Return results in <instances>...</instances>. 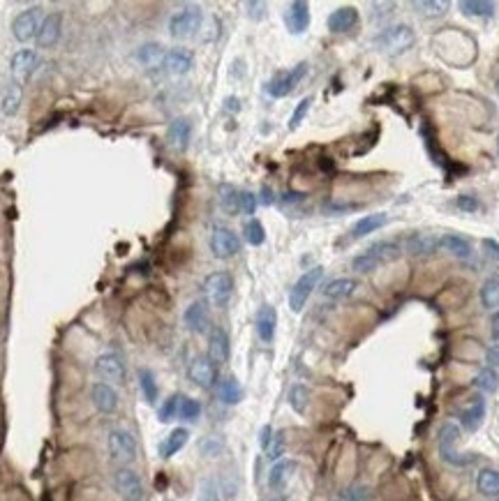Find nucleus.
<instances>
[{"label":"nucleus","mask_w":499,"mask_h":501,"mask_svg":"<svg viewBox=\"0 0 499 501\" xmlns=\"http://www.w3.org/2000/svg\"><path fill=\"white\" fill-rule=\"evenodd\" d=\"M483 249H485V252H488L495 261H499V243H497V241L485 238V241H483Z\"/></svg>","instance_id":"52"},{"label":"nucleus","mask_w":499,"mask_h":501,"mask_svg":"<svg viewBox=\"0 0 499 501\" xmlns=\"http://www.w3.org/2000/svg\"><path fill=\"white\" fill-rule=\"evenodd\" d=\"M483 416H485V400H483V395H474L469 402V407H465V411L460 413L465 430H469V432L478 430V425L483 423Z\"/></svg>","instance_id":"24"},{"label":"nucleus","mask_w":499,"mask_h":501,"mask_svg":"<svg viewBox=\"0 0 499 501\" xmlns=\"http://www.w3.org/2000/svg\"><path fill=\"white\" fill-rule=\"evenodd\" d=\"M282 453H285V434L273 432V439H271V444H268V448H266V455L278 462V460H282Z\"/></svg>","instance_id":"46"},{"label":"nucleus","mask_w":499,"mask_h":501,"mask_svg":"<svg viewBox=\"0 0 499 501\" xmlns=\"http://www.w3.org/2000/svg\"><path fill=\"white\" fill-rule=\"evenodd\" d=\"M321 278H324V268L314 266L310 270H305V273L294 282L292 292H289V307H292V312H296V314L303 312L305 303L310 300V296H312L314 289H317Z\"/></svg>","instance_id":"3"},{"label":"nucleus","mask_w":499,"mask_h":501,"mask_svg":"<svg viewBox=\"0 0 499 501\" xmlns=\"http://www.w3.org/2000/svg\"><path fill=\"white\" fill-rule=\"evenodd\" d=\"M474 386L481 393H497V388H499L497 370H492V367H488V365L481 367V370L476 372V377H474Z\"/></svg>","instance_id":"36"},{"label":"nucleus","mask_w":499,"mask_h":501,"mask_svg":"<svg viewBox=\"0 0 499 501\" xmlns=\"http://www.w3.org/2000/svg\"><path fill=\"white\" fill-rule=\"evenodd\" d=\"M201 416V405L192 398H181L179 405V418L183 420H196Z\"/></svg>","instance_id":"43"},{"label":"nucleus","mask_w":499,"mask_h":501,"mask_svg":"<svg viewBox=\"0 0 499 501\" xmlns=\"http://www.w3.org/2000/svg\"><path fill=\"white\" fill-rule=\"evenodd\" d=\"M310 107H312V97L307 95V97H303V100L298 102V107L294 109V114H292V118H289V130H298V125L305 121V116H307V111H310Z\"/></svg>","instance_id":"45"},{"label":"nucleus","mask_w":499,"mask_h":501,"mask_svg":"<svg viewBox=\"0 0 499 501\" xmlns=\"http://www.w3.org/2000/svg\"><path fill=\"white\" fill-rule=\"evenodd\" d=\"M356 289H358V282L354 278H336L328 282L321 292H324L326 298H331V300H345L356 294Z\"/></svg>","instance_id":"25"},{"label":"nucleus","mask_w":499,"mask_h":501,"mask_svg":"<svg viewBox=\"0 0 499 501\" xmlns=\"http://www.w3.org/2000/svg\"><path fill=\"white\" fill-rule=\"evenodd\" d=\"M139 386H141V393H143V400L148 402V405H155L157 402V381H155V374L148 370V367H141L139 370Z\"/></svg>","instance_id":"37"},{"label":"nucleus","mask_w":499,"mask_h":501,"mask_svg":"<svg viewBox=\"0 0 499 501\" xmlns=\"http://www.w3.org/2000/svg\"><path fill=\"white\" fill-rule=\"evenodd\" d=\"M183 321H185V326H187L190 333H196V335L206 333L208 324H211V316H208L206 300L190 303L187 309H185V314H183Z\"/></svg>","instance_id":"16"},{"label":"nucleus","mask_w":499,"mask_h":501,"mask_svg":"<svg viewBox=\"0 0 499 501\" xmlns=\"http://www.w3.org/2000/svg\"><path fill=\"white\" fill-rule=\"evenodd\" d=\"M285 23L289 32H294V35H301V32L307 30V25H310V8H307L305 0H296V3L289 5Z\"/></svg>","instance_id":"19"},{"label":"nucleus","mask_w":499,"mask_h":501,"mask_svg":"<svg viewBox=\"0 0 499 501\" xmlns=\"http://www.w3.org/2000/svg\"><path fill=\"white\" fill-rule=\"evenodd\" d=\"M61 32H63V14L61 12H51V14L44 17L42 25H39L37 47H42V49L54 47L58 39H61Z\"/></svg>","instance_id":"15"},{"label":"nucleus","mask_w":499,"mask_h":501,"mask_svg":"<svg viewBox=\"0 0 499 501\" xmlns=\"http://www.w3.org/2000/svg\"><path fill=\"white\" fill-rule=\"evenodd\" d=\"M238 199H241V192L236 187H232V185H222L220 187V203H222V208L227 210V213H241V203H238Z\"/></svg>","instance_id":"41"},{"label":"nucleus","mask_w":499,"mask_h":501,"mask_svg":"<svg viewBox=\"0 0 499 501\" xmlns=\"http://www.w3.org/2000/svg\"><path fill=\"white\" fill-rule=\"evenodd\" d=\"M458 208L465 210V213H476L478 210V201H476V196H471V194H462V196H458Z\"/></svg>","instance_id":"48"},{"label":"nucleus","mask_w":499,"mask_h":501,"mask_svg":"<svg viewBox=\"0 0 499 501\" xmlns=\"http://www.w3.org/2000/svg\"><path fill=\"white\" fill-rule=\"evenodd\" d=\"M358 23V10L356 8H340L331 12L326 19V25L331 32H347Z\"/></svg>","instance_id":"22"},{"label":"nucleus","mask_w":499,"mask_h":501,"mask_svg":"<svg viewBox=\"0 0 499 501\" xmlns=\"http://www.w3.org/2000/svg\"><path fill=\"white\" fill-rule=\"evenodd\" d=\"M218 398H220V402H225V405H238L243 398V388L238 384V379L236 377L222 379L218 384Z\"/></svg>","instance_id":"33"},{"label":"nucleus","mask_w":499,"mask_h":501,"mask_svg":"<svg viewBox=\"0 0 499 501\" xmlns=\"http://www.w3.org/2000/svg\"><path fill=\"white\" fill-rule=\"evenodd\" d=\"M114 490L123 501H143V483L130 467H121L114 473Z\"/></svg>","instance_id":"8"},{"label":"nucleus","mask_w":499,"mask_h":501,"mask_svg":"<svg viewBox=\"0 0 499 501\" xmlns=\"http://www.w3.org/2000/svg\"><path fill=\"white\" fill-rule=\"evenodd\" d=\"M414 39H416V35H414L411 25L396 23V25H391V28H386L382 35L377 37V47L384 49L386 54H391V56H400L411 47Z\"/></svg>","instance_id":"5"},{"label":"nucleus","mask_w":499,"mask_h":501,"mask_svg":"<svg viewBox=\"0 0 499 501\" xmlns=\"http://www.w3.org/2000/svg\"><path fill=\"white\" fill-rule=\"evenodd\" d=\"M164 56H167V51H164L162 44H157V42H146L136 49V61H139L143 68H157V65L164 63Z\"/></svg>","instance_id":"31"},{"label":"nucleus","mask_w":499,"mask_h":501,"mask_svg":"<svg viewBox=\"0 0 499 501\" xmlns=\"http://www.w3.org/2000/svg\"><path fill=\"white\" fill-rule=\"evenodd\" d=\"M386 224H389V215H386V213H372V215H363V217H360V220H358V222L352 227L349 236H352L354 241L365 238L367 234L379 232V229L386 227Z\"/></svg>","instance_id":"21"},{"label":"nucleus","mask_w":499,"mask_h":501,"mask_svg":"<svg viewBox=\"0 0 499 501\" xmlns=\"http://www.w3.org/2000/svg\"><path fill=\"white\" fill-rule=\"evenodd\" d=\"M181 398H183V395L174 393L172 398H167V400H164V405L160 407V411H157V418H160L162 423H169V420H174L176 416H179V405H181Z\"/></svg>","instance_id":"42"},{"label":"nucleus","mask_w":499,"mask_h":501,"mask_svg":"<svg viewBox=\"0 0 499 501\" xmlns=\"http://www.w3.org/2000/svg\"><path fill=\"white\" fill-rule=\"evenodd\" d=\"M245 8L250 10V17L252 19H264V10H266L264 3H247Z\"/></svg>","instance_id":"54"},{"label":"nucleus","mask_w":499,"mask_h":501,"mask_svg":"<svg viewBox=\"0 0 499 501\" xmlns=\"http://www.w3.org/2000/svg\"><path fill=\"white\" fill-rule=\"evenodd\" d=\"M485 362H488V367H492V370H497L499 367V345H490L485 349Z\"/></svg>","instance_id":"50"},{"label":"nucleus","mask_w":499,"mask_h":501,"mask_svg":"<svg viewBox=\"0 0 499 501\" xmlns=\"http://www.w3.org/2000/svg\"><path fill=\"white\" fill-rule=\"evenodd\" d=\"M271 439H273V427L271 425H264V427H261V434H259V446L266 451L268 444H271Z\"/></svg>","instance_id":"53"},{"label":"nucleus","mask_w":499,"mask_h":501,"mask_svg":"<svg viewBox=\"0 0 499 501\" xmlns=\"http://www.w3.org/2000/svg\"><path fill=\"white\" fill-rule=\"evenodd\" d=\"M227 109L229 111H238L241 107H238V97H229L227 100Z\"/></svg>","instance_id":"55"},{"label":"nucleus","mask_w":499,"mask_h":501,"mask_svg":"<svg viewBox=\"0 0 499 501\" xmlns=\"http://www.w3.org/2000/svg\"><path fill=\"white\" fill-rule=\"evenodd\" d=\"M367 497H370V492H367L365 485H356L347 492V501H367Z\"/></svg>","instance_id":"49"},{"label":"nucleus","mask_w":499,"mask_h":501,"mask_svg":"<svg viewBox=\"0 0 499 501\" xmlns=\"http://www.w3.org/2000/svg\"><path fill=\"white\" fill-rule=\"evenodd\" d=\"M497 93H499V79H497Z\"/></svg>","instance_id":"58"},{"label":"nucleus","mask_w":499,"mask_h":501,"mask_svg":"<svg viewBox=\"0 0 499 501\" xmlns=\"http://www.w3.org/2000/svg\"><path fill=\"white\" fill-rule=\"evenodd\" d=\"M414 8L421 10V14L425 17H442L449 10V3H444V0H423V3H414Z\"/></svg>","instance_id":"44"},{"label":"nucleus","mask_w":499,"mask_h":501,"mask_svg":"<svg viewBox=\"0 0 499 501\" xmlns=\"http://www.w3.org/2000/svg\"><path fill=\"white\" fill-rule=\"evenodd\" d=\"M490 338L495 345H499V309L490 316Z\"/></svg>","instance_id":"51"},{"label":"nucleus","mask_w":499,"mask_h":501,"mask_svg":"<svg viewBox=\"0 0 499 501\" xmlns=\"http://www.w3.org/2000/svg\"><path fill=\"white\" fill-rule=\"evenodd\" d=\"M187 439H190V432L185 430V427H176V430H172L169 432V437L160 444V458L162 460L174 458V455L187 444Z\"/></svg>","instance_id":"29"},{"label":"nucleus","mask_w":499,"mask_h":501,"mask_svg":"<svg viewBox=\"0 0 499 501\" xmlns=\"http://www.w3.org/2000/svg\"><path fill=\"white\" fill-rule=\"evenodd\" d=\"M35 65H37V54L32 49L17 51V54L12 56V61H10L12 74H14V76H28V74H32Z\"/></svg>","instance_id":"28"},{"label":"nucleus","mask_w":499,"mask_h":501,"mask_svg":"<svg viewBox=\"0 0 499 501\" xmlns=\"http://www.w3.org/2000/svg\"><path fill=\"white\" fill-rule=\"evenodd\" d=\"M42 10L39 8H28L23 12H19L12 21V35H14L17 42H30L32 37L37 39L39 25H42Z\"/></svg>","instance_id":"10"},{"label":"nucleus","mask_w":499,"mask_h":501,"mask_svg":"<svg viewBox=\"0 0 499 501\" xmlns=\"http://www.w3.org/2000/svg\"><path fill=\"white\" fill-rule=\"evenodd\" d=\"M460 444V427L456 423H444L437 432V453L446 464L451 467H467L474 462V458L467 453L458 451Z\"/></svg>","instance_id":"1"},{"label":"nucleus","mask_w":499,"mask_h":501,"mask_svg":"<svg viewBox=\"0 0 499 501\" xmlns=\"http://www.w3.org/2000/svg\"><path fill=\"white\" fill-rule=\"evenodd\" d=\"M273 201V196H271V190L264 187L261 190V203H271Z\"/></svg>","instance_id":"56"},{"label":"nucleus","mask_w":499,"mask_h":501,"mask_svg":"<svg viewBox=\"0 0 499 501\" xmlns=\"http://www.w3.org/2000/svg\"><path fill=\"white\" fill-rule=\"evenodd\" d=\"M169 143L176 148V150H185L187 143H190V136H192V125H190L187 118H176L169 125Z\"/></svg>","instance_id":"27"},{"label":"nucleus","mask_w":499,"mask_h":501,"mask_svg":"<svg viewBox=\"0 0 499 501\" xmlns=\"http://www.w3.org/2000/svg\"><path fill=\"white\" fill-rule=\"evenodd\" d=\"M439 247H442L444 252L453 254L456 259H469L471 256V245L462 238V236H456V234L442 236V238H439Z\"/></svg>","instance_id":"30"},{"label":"nucleus","mask_w":499,"mask_h":501,"mask_svg":"<svg viewBox=\"0 0 499 501\" xmlns=\"http://www.w3.org/2000/svg\"><path fill=\"white\" fill-rule=\"evenodd\" d=\"M460 10L467 17H492L495 14V3H488V0H462Z\"/></svg>","instance_id":"38"},{"label":"nucleus","mask_w":499,"mask_h":501,"mask_svg":"<svg viewBox=\"0 0 499 501\" xmlns=\"http://www.w3.org/2000/svg\"><path fill=\"white\" fill-rule=\"evenodd\" d=\"M95 372L107 381V384H123L125 381V360L118 354L109 351L97 356L95 360Z\"/></svg>","instance_id":"13"},{"label":"nucleus","mask_w":499,"mask_h":501,"mask_svg":"<svg viewBox=\"0 0 499 501\" xmlns=\"http://www.w3.org/2000/svg\"><path fill=\"white\" fill-rule=\"evenodd\" d=\"M90 402L100 413H116L118 411V393L107 381H97L90 386Z\"/></svg>","instance_id":"14"},{"label":"nucleus","mask_w":499,"mask_h":501,"mask_svg":"<svg viewBox=\"0 0 499 501\" xmlns=\"http://www.w3.org/2000/svg\"><path fill=\"white\" fill-rule=\"evenodd\" d=\"M107 448H109V455L114 462L130 464V462H134V458H136V439L128 430H121V427H116V430L109 432Z\"/></svg>","instance_id":"6"},{"label":"nucleus","mask_w":499,"mask_h":501,"mask_svg":"<svg viewBox=\"0 0 499 501\" xmlns=\"http://www.w3.org/2000/svg\"><path fill=\"white\" fill-rule=\"evenodd\" d=\"M21 100H23L21 83L12 81L8 88H5V95H3V114L5 116H17L19 107H21Z\"/></svg>","instance_id":"35"},{"label":"nucleus","mask_w":499,"mask_h":501,"mask_svg":"<svg viewBox=\"0 0 499 501\" xmlns=\"http://www.w3.org/2000/svg\"><path fill=\"white\" fill-rule=\"evenodd\" d=\"M296 467L298 464L294 462V460H287V458L278 460V462L271 467V471H268V487H271V490H282V487L289 483V478L294 476Z\"/></svg>","instance_id":"23"},{"label":"nucleus","mask_w":499,"mask_h":501,"mask_svg":"<svg viewBox=\"0 0 499 501\" xmlns=\"http://www.w3.org/2000/svg\"><path fill=\"white\" fill-rule=\"evenodd\" d=\"M407 249L414 254V256H425V254H432L439 249V238L435 234H414L407 238Z\"/></svg>","instance_id":"26"},{"label":"nucleus","mask_w":499,"mask_h":501,"mask_svg":"<svg viewBox=\"0 0 499 501\" xmlns=\"http://www.w3.org/2000/svg\"><path fill=\"white\" fill-rule=\"evenodd\" d=\"M478 298H481V305L485 309H492L497 312L499 309V278H488L478 289Z\"/></svg>","instance_id":"32"},{"label":"nucleus","mask_w":499,"mask_h":501,"mask_svg":"<svg viewBox=\"0 0 499 501\" xmlns=\"http://www.w3.org/2000/svg\"><path fill=\"white\" fill-rule=\"evenodd\" d=\"M305 74H307V63H298L296 68H292L287 72H280V74H275L271 81H268V85H266L268 95L278 97V100H280V97H287L301 81H303Z\"/></svg>","instance_id":"9"},{"label":"nucleus","mask_w":499,"mask_h":501,"mask_svg":"<svg viewBox=\"0 0 499 501\" xmlns=\"http://www.w3.org/2000/svg\"><path fill=\"white\" fill-rule=\"evenodd\" d=\"M268 501H285V497H271Z\"/></svg>","instance_id":"57"},{"label":"nucleus","mask_w":499,"mask_h":501,"mask_svg":"<svg viewBox=\"0 0 499 501\" xmlns=\"http://www.w3.org/2000/svg\"><path fill=\"white\" fill-rule=\"evenodd\" d=\"M238 203H241V210H243V213H245V215H254V210H257L259 199H257V196H254L252 192H241Z\"/></svg>","instance_id":"47"},{"label":"nucleus","mask_w":499,"mask_h":501,"mask_svg":"<svg viewBox=\"0 0 499 501\" xmlns=\"http://www.w3.org/2000/svg\"><path fill=\"white\" fill-rule=\"evenodd\" d=\"M336 501H343V499H336Z\"/></svg>","instance_id":"59"},{"label":"nucleus","mask_w":499,"mask_h":501,"mask_svg":"<svg viewBox=\"0 0 499 501\" xmlns=\"http://www.w3.org/2000/svg\"><path fill=\"white\" fill-rule=\"evenodd\" d=\"M201 21H203V14L199 8H183L169 19V35L174 39H187L199 30Z\"/></svg>","instance_id":"7"},{"label":"nucleus","mask_w":499,"mask_h":501,"mask_svg":"<svg viewBox=\"0 0 499 501\" xmlns=\"http://www.w3.org/2000/svg\"><path fill=\"white\" fill-rule=\"evenodd\" d=\"M229 354H232V342H229V335L225 328L215 326L211 333H208V358L213 362H227Z\"/></svg>","instance_id":"17"},{"label":"nucleus","mask_w":499,"mask_h":501,"mask_svg":"<svg viewBox=\"0 0 499 501\" xmlns=\"http://www.w3.org/2000/svg\"><path fill=\"white\" fill-rule=\"evenodd\" d=\"M398 254H400L398 243L379 241V243H374L372 247H367L365 252H360L358 256H354L352 268L356 270V273H372L374 268H379L382 263L396 259Z\"/></svg>","instance_id":"2"},{"label":"nucleus","mask_w":499,"mask_h":501,"mask_svg":"<svg viewBox=\"0 0 499 501\" xmlns=\"http://www.w3.org/2000/svg\"><path fill=\"white\" fill-rule=\"evenodd\" d=\"M307 402H310V391H307L305 384H294L292 391H289V405L296 413H305Z\"/></svg>","instance_id":"40"},{"label":"nucleus","mask_w":499,"mask_h":501,"mask_svg":"<svg viewBox=\"0 0 499 501\" xmlns=\"http://www.w3.org/2000/svg\"><path fill=\"white\" fill-rule=\"evenodd\" d=\"M203 294H206V300L211 303L213 307H225L227 303L232 300L234 278L227 273V270H215V273H211L206 280H203Z\"/></svg>","instance_id":"4"},{"label":"nucleus","mask_w":499,"mask_h":501,"mask_svg":"<svg viewBox=\"0 0 499 501\" xmlns=\"http://www.w3.org/2000/svg\"><path fill=\"white\" fill-rule=\"evenodd\" d=\"M243 236H245V241L250 245L259 247V245H264V241H266V229L257 217H252V220H247L245 227H243Z\"/></svg>","instance_id":"39"},{"label":"nucleus","mask_w":499,"mask_h":501,"mask_svg":"<svg viewBox=\"0 0 499 501\" xmlns=\"http://www.w3.org/2000/svg\"><path fill=\"white\" fill-rule=\"evenodd\" d=\"M208 245H211L215 259H232V256L241 252V238L227 227H215Z\"/></svg>","instance_id":"11"},{"label":"nucleus","mask_w":499,"mask_h":501,"mask_svg":"<svg viewBox=\"0 0 499 501\" xmlns=\"http://www.w3.org/2000/svg\"><path fill=\"white\" fill-rule=\"evenodd\" d=\"M476 487L483 497H499V471L497 469H481L476 476Z\"/></svg>","instance_id":"34"},{"label":"nucleus","mask_w":499,"mask_h":501,"mask_svg":"<svg viewBox=\"0 0 499 501\" xmlns=\"http://www.w3.org/2000/svg\"><path fill=\"white\" fill-rule=\"evenodd\" d=\"M254 326H257V335L261 342H273L275 328H278V312H275V307L261 305L257 312V319H254Z\"/></svg>","instance_id":"20"},{"label":"nucleus","mask_w":499,"mask_h":501,"mask_svg":"<svg viewBox=\"0 0 499 501\" xmlns=\"http://www.w3.org/2000/svg\"><path fill=\"white\" fill-rule=\"evenodd\" d=\"M162 65L169 74L181 76V74H187V72L194 68V56H192V51H187V49H169Z\"/></svg>","instance_id":"18"},{"label":"nucleus","mask_w":499,"mask_h":501,"mask_svg":"<svg viewBox=\"0 0 499 501\" xmlns=\"http://www.w3.org/2000/svg\"><path fill=\"white\" fill-rule=\"evenodd\" d=\"M187 377L192 384L199 388H213L215 381H218V370H215V362L208 358V356H196L192 358L187 367Z\"/></svg>","instance_id":"12"}]
</instances>
